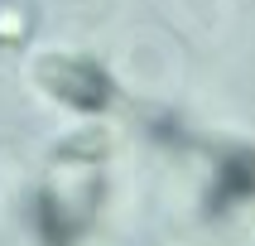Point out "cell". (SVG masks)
Segmentation results:
<instances>
[{
    "mask_svg": "<svg viewBox=\"0 0 255 246\" xmlns=\"http://www.w3.org/2000/svg\"><path fill=\"white\" fill-rule=\"evenodd\" d=\"M34 82L68 111L101 116L116 101V77L87 53H39L34 58Z\"/></svg>",
    "mask_w": 255,
    "mask_h": 246,
    "instance_id": "cell-1",
    "label": "cell"
},
{
    "mask_svg": "<svg viewBox=\"0 0 255 246\" xmlns=\"http://www.w3.org/2000/svg\"><path fill=\"white\" fill-rule=\"evenodd\" d=\"M251 198H255V145H231V150L217 155V169H212L207 193H202V208H207V217H227Z\"/></svg>",
    "mask_w": 255,
    "mask_h": 246,
    "instance_id": "cell-2",
    "label": "cell"
},
{
    "mask_svg": "<svg viewBox=\"0 0 255 246\" xmlns=\"http://www.w3.org/2000/svg\"><path fill=\"white\" fill-rule=\"evenodd\" d=\"M29 217H34V232H39L43 246H77V237L92 222V208L77 198H68L58 184H43L34 198H29Z\"/></svg>",
    "mask_w": 255,
    "mask_h": 246,
    "instance_id": "cell-3",
    "label": "cell"
},
{
    "mask_svg": "<svg viewBox=\"0 0 255 246\" xmlns=\"http://www.w3.org/2000/svg\"><path fill=\"white\" fill-rule=\"evenodd\" d=\"M106 155H111V130H77V135H68V140H58L53 150V164H72V169H101L106 164Z\"/></svg>",
    "mask_w": 255,
    "mask_h": 246,
    "instance_id": "cell-4",
    "label": "cell"
},
{
    "mask_svg": "<svg viewBox=\"0 0 255 246\" xmlns=\"http://www.w3.org/2000/svg\"><path fill=\"white\" fill-rule=\"evenodd\" d=\"M29 10L19 0H0V48H24L29 43Z\"/></svg>",
    "mask_w": 255,
    "mask_h": 246,
    "instance_id": "cell-5",
    "label": "cell"
}]
</instances>
